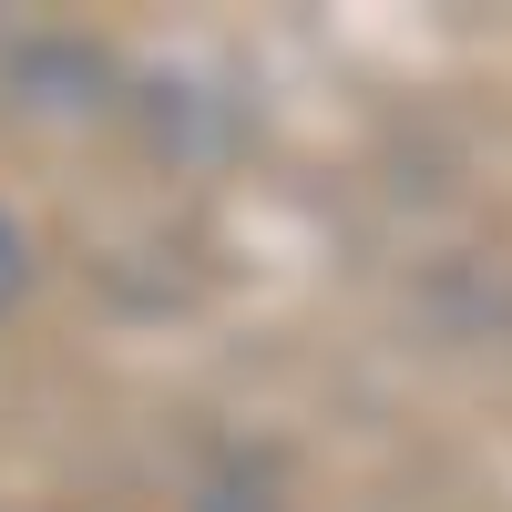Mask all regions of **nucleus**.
I'll list each match as a JSON object with an SVG mask.
<instances>
[{
    "mask_svg": "<svg viewBox=\"0 0 512 512\" xmlns=\"http://www.w3.org/2000/svg\"><path fill=\"white\" fill-rule=\"evenodd\" d=\"M11 287H21V226L0 216V308H11Z\"/></svg>",
    "mask_w": 512,
    "mask_h": 512,
    "instance_id": "nucleus-1",
    "label": "nucleus"
}]
</instances>
